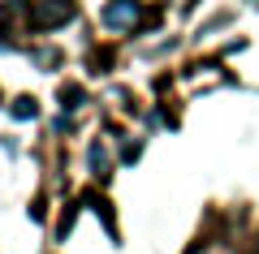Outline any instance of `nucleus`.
I'll list each match as a JSON object with an SVG mask.
<instances>
[{"label": "nucleus", "mask_w": 259, "mask_h": 254, "mask_svg": "<svg viewBox=\"0 0 259 254\" xmlns=\"http://www.w3.org/2000/svg\"><path fill=\"white\" fill-rule=\"evenodd\" d=\"M100 22L112 35H139L147 22H156V13H147L143 5H134V0H112V5L100 9Z\"/></svg>", "instance_id": "1"}, {"label": "nucleus", "mask_w": 259, "mask_h": 254, "mask_svg": "<svg viewBox=\"0 0 259 254\" xmlns=\"http://www.w3.org/2000/svg\"><path fill=\"white\" fill-rule=\"evenodd\" d=\"M26 13H30V26L35 30H56L74 18V5H30Z\"/></svg>", "instance_id": "2"}, {"label": "nucleus", "mask_w": 259, "mask_h": 254, "mask_svg": "<svg viewBox=\"0 0 259 254\" xmlns=\"http://www.w3.org/2000/svg\"><path fill=\"white\" fill-rule=\"evenodd\" d=\"M255 254H259V233H255Z\"/></svg>", "instance_id": "3"}]
</instances>
